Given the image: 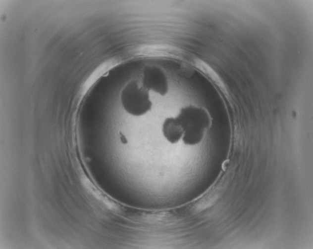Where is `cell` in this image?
<instances>
[{
  "label": "cell",
  "instance_id": "1",
  "mask_svg": "<svg viewBox=\"0 0 313 249\" xmlns=\"http://www.w3.org/2000/svg\"><path fill=\"white\" fill-rule=\"evenodd\" d=\"M176 118L183 130V143L190 146L199 144L209 125L207 116L197 108L189 107L182 109Z\"/></svg>",
  "mask_w": 313,
  "mask_h": 249
},
{
  "label": "cell",
  "instance_id": "2",
  "mask_svg": "<svg viewBox=\"0 0 313 249\" xmlns=\"http://www.w3.org/2000/svg\"><path fill=\"white\" fill-rule=\"evenodd\" d=\"M120 98L124 110L133 116H143L151 108L152 103L148 93L135 82H130L124 87Z\"/></svg>",
  "mask_w": 313,
  "mask_h": 249
},
{
  "label": "cell",
  "instance_id": "3",
  "mask_svg": "<svg viewBox=\"0 0 313 249\" xmlns=\"http://www.w3.org/2000/svg\"><path fill=\"white\" fill-rule=\"evenodd\" d=\"M144 86L162 95L166 93L168 86L164 74L156 69H149L144 73Z\"/></svg>",
  "mask_w": 313,
  "mask_h": 249
},
{
  "label": "cell",
  "instance_id": "4",
  "mask_svg": "<svg viewBox=\"0 0 313 249\" xmlns=\"http://www.w3.org/2000/svg\"><path fill=\"white\" fill-rule=\"evenodd\" d=\"M161 131L165 139L171 144L182 140L183 130L176 118H167L163 122Z\"/></svg>",
  "mask_w": 313,
  "mask_h": 249
},
{
  "label": "cell",
  "instance_id": "5",
  "mask_svg": "<svg viewBox=\"0 0 313 249\" xmlns=\"http://www.w3.org/2000/svg\"><path fill=\"white\" fill-rule=\"evenodd\" d=\"M194 66L212 81L221 89L225 91L226 88L222 81L216 72L203 60L195 58L193 61Z\"/></svg>",
  "mask_w": 313,
  "mask_h": 249
},
{
  "label": "cell",
  "instance_id": "6",
  "mask_svg": "<svg viewBox=\"0 0 313 249\" xmlns=\"http://www.w3.org/2000/svg\"><path fill=\"white\" fill-rule=\"evenodd\" d=\"M121 140L123 143H127L126 139L124 136L121 137Z\"/></svg>",
  "mask_w": 313,
  "mask_h": 249
}]
</instances>
